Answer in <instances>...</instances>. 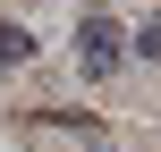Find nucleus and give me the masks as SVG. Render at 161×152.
<instances>
[{
	"mask_svg": "<svg viewBox=\"0 0 161 152\" xmlns=\"http://www.w3.org/2000/svg\"><path fill=\"white\" fill-rule=\"evenodd\" d=\"M119 59V25L110 17H85V68H110Z\"/></svg>",
	"mask_w": 161,
	"mask_h": 152,
	"instance_id": "1",
	"label": "nucleus"
},
{
	"mask_svg": "<svg viewBox=\"0 0 161 152\" xmlns=\"http://www.w3.org/2000/svg\"><path fill=\"white\" fill-rule=\"evenodd\" d=\"M25 51H34V34L25 25H0V59H25Z\"/></svg>",
	"mask_w": 161,
	"mask_h": 152,
	"instance_id": "2",
	"label": "nucleus"
},
{
	"mask_svg": "<svg viewBox=\"0 0 161 152\" xmlns=\"http://www.w3.org/2000/svg\"><path fill=\"white\" fill-rule=\"evenodd\" d=\"M136 51H144V59H161V17L144 25V34H136Z\"/></svg>",
	"mask_w": 161,
	"mask_h": 152,
	"instance_id": "3",
	"label": "nucleus"
}]
</instances>
